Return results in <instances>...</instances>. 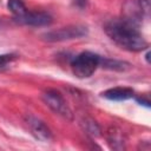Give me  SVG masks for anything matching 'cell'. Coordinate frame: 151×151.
Masks as SVG:
<instances>
[{
	"label": "cell",
	"mask_w": 151,
	"mask_h": 151,
	"mask_svg": "<svg viewBox=\"0 0 151 151\" xmlns=\"http://www.w3.org/2000/svg\"><path fill=\"white\" fill-rule=\"evenodd\" d=\"M19 24L27 25V26H34V27H41V26H48L52 24L53 19L52 17L46 12H29L27 11L24 15L19 18H14Z\"/></svg>",
	"instance_id": "6"
},
{
	"label": "cell",
	"mask_w": 151,
	"mask_h": 151,
	"mask_svg": "<svg viewBox=\"0 0 151 151\" xmlns=\"http://www.w3.org/2000/svg\"><path fill=\"white\" fill-rule=\"evenodd\" d=\"M25 124H26L29 133L35 139H38L40 142H44V143H47V142L52 140L53 136H52L51 130L39 118H37L34 116H26L25 117Z\"/></svg>",
	"instance_id": "5"
},
{
	"label": "cell",
	"mask_w": 151,
	"mask_h": 151,
	"mask_svg": "<svg viewBox=\"0 0 151 151\" xmlns=\"http://www.w3.org/2000/svg\"><path fill=\"white\" fill-rule=\"evenodd\" d=\"M107 140L111 145V147L113 149H124V138L122 134V131L112 127L109 130L107 133Z\"/></svg>",
	"instance_id": "8"
},
{
	"label": "cell",
	"mask_w": 151,
	"mask_h": 151,
	"mask_svg": "<svg viewBox=\"0 0 151 151\" xmlns=\"http://www.w3.org/2000/svg\"><path fill=\"white\" fill-rule=\"evenodd\" d=\"M83 126H84V130L92 134V136H100V127L98 126V124L91 119V118H86L84 122H83Z\"/></svg>",
	"instance_id": "11"
},
{
	"label": "cell",
	"mask_w": 151,
	"mask_h": 151,
	"mask_svg": "<svg viewBox=\"0 0 151 151\" xmlns=\"http://www.w3.org/2000/svg\"><path fill=\"white\" fill-rule=\"evenodd\" d=\"M15 59V55L9 53V54H0V68L5 67L9 63H12Z\"/></svg>",
	"instance_id": "12"
},
{
	"label": "cell",
	"mask_w": 151,
	"mask_h": 151,
	"mask_svg": "<svg viewBox=\"0 0 151 151\" xmlns=\"http://www.w3.org/2000/svg\"><path fill=\"white\" fill-rule=\"evenodd\" d=\"M101 96L109 100H113V101H123V100H127L134 97V91L131 87H112L109 88L106 91H104L101 93Z\"/></svg>",
	"instance_id": "7"
},
{
	"label": "cell",
	"mask_w": 151,
	"mask_h": 151,
	"mask_svg": "<svg viewBox=\"0 0 151 151\" xmlns=\"http://www.w3.org/2000/svg\"><path fill=\"white\" fill-rule=\"evenodd\" d=\"M100 59L101 57L99 54L90 51H84L77 54L71 60V68L73 74L79 79L91 77L100 66Z\"/></svg>",
	"instance_id": "2"
},
{
	"label": "cell",
	"mask_w": 151,
	"mask_h": 151,
	"mask_svg": "<svg viewBox=\"0 0 151 151\" xmlns=\"http://www.w3.org/2000/svg\"><path fill=\"white\" fill-rule=\"evenodd\" d=\"M105 32L112 41L124 50L140 52L147 47V42L139 32L138 25L125 18L109 21L105 25Z\"/></svg>",
	"instance_id": "1"
},
{
	"label": "cell",
	"mask_w": 151,
	"mask_h": 151,
	"mask_svg": "<svg viewBox=\"0 0 151 151\" xmlns=\"http://www.w3.org/2000/svg\"><path fill=\"white\" fill-rule=\"evenodd\" d=\"M136 100L140 104V105H144L146 107H150V100L149 99H144V98H136Z\"/></svg>",
	"instance_id": "14"
},
{
	"label": "cell",
	"mask_w": 151,
	"mask_h": 151,
	"mask_svg": "<svg viewBox=\"0 0 151 151\" xmlns=\"http://www.w3.org/2000/svg\"><path fill=\"white\" fill-rule=\"evenodd\" d=\"M100 66L109 68V70H114V71H125L130 67V64L116 59H109V58H103L100 59Z\"/></svg>",
	"instance_id": "9"
},
{
	"label": "cell",
	"mask_w": 151,
	"mask_h": 151,
	"mask_svg": "<svg viewBox=\"0 0 151 151\" xmlns=\"http://www.w3.org/2000/svg\"><path fill=\"white\" fill-rule=\"evenodd\" d=\"M87 34V28L84 26L74 25V26H67L61 27L51 32H47L42 35L44 40L50 42H57V41H65V40H72L78 39L81 37H85Z\"/></svg>",
	"instance_id": "4"
},
{
	"label": "cell",
	"mask_w": 151,
	"mask_h": 151,
	"mask_svg": "<svg viewBox=\"0 0 151 151\" xmlns=\"http://www.w3.org/2000/svg\"><path fill=\"white\" fill-rule=\"evenodd\" d=\"M74 2L77 4V6H78V7H80V8H84V7L86 6V2H87V0H74Z\"/></svg>",
	"instance_id": "15"
},
{
	"label": "cell",
	"mask_w": 151,
	"mask_h": 151,
	"mask_svg": "<svg viewBox=\"0 0 151 151\" xmlns=\"http://www.w3.org/2000/svg\"><path fill=\"white\" fill-rule=\"evenodd\" d=\"M7 7L13 13L14 18H19L27 12V7L22 0H8Z\"/></svg>",
	"instance_id": "10"
},
{
	"label": "cell",
	"mask_w": 151,
	"mask_h": 151,
	"mask_svg": "<svg viewBox=\"0 0 151 151\" xmlns=\"http://www.w3.org/2000/svg\"><path fill=\"white\" fill-rule=\"evenodd\" d=\"M138 5L140 6L143 13L149 14V9H150V0H138Z\"/></svg>",
	"instance_id": "13"
},
{
	"label": "cell",
	"mask_w": 151,
	"mask_h": 151,
	"mask_svg": "<svg viewBox=\"0 0 151 151\" xmlns=\"http://www.w3.org/2000/svg\"><path fill=\"white\" fill-rule=\"evenodd\" d=\"M42 100L55 114L67 120H72L73 118L72 110L70 109V106L67 105L66 100L64 99L60 92H58L57 90H47L42 94Z\"/></svg>",
	"instance_id": "3"
}]
</instances>
